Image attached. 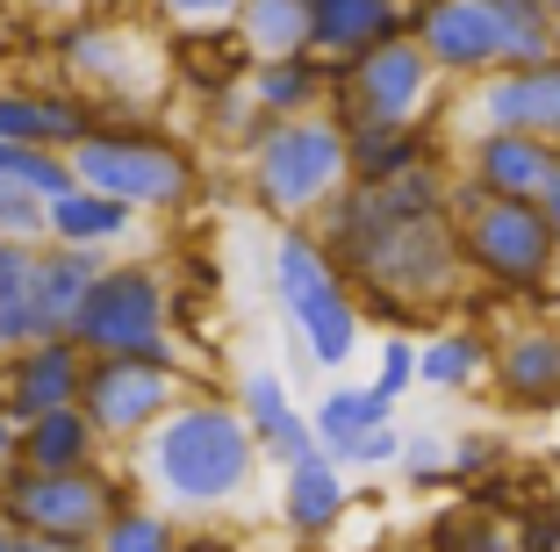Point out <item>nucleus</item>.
<instances>
[{"mask_svg": "<svg viewBox=\"0 0 560 552\" xmlns=\"http://www.w3.org/2000/svg\"><path fill=\"white\" fill-rule=\"evenodd\" d=\"M525 8H539L546 22H560V0H525Z\"/></svg>", "mask_w": 560, "mask_h": 552, "instance_id": "46", "label": "nucleus"}, {"mask_svg": "<svg viewBox=\"0 0 560 552\" xmlns=\"http://www.w3.org/2000/svg\"><path fill=\"white\" fill-rule=\"evenodd\" d=\"M489 388L503 409L517 416H546L560 409V330L553 324H525L495 344V366H489Z\"/></svg>", "mask_w": 560, "mask_h": 552, "instance_id": "17", "label": "nucleus"}, {"mask_svg": "<svg viewBox=\"0 0 560 552\" xmlns=\"http://www.w3.org/2000/svg\"><path fill=\"white\" fill-rule=\"evenodd\" d=\"M489 366H495V344L475 324H445L417 344V388L475 395V388H489Z\"/></svg>", "mask_w": 560, "mask_h": 552, "instance_id": "25", "label": "nucleus"}, {"mask_svg": "<svg viewBox=\"0 0 560 552\" xmlns=\"http://www.w3.org/2000/svg\"><path fill=\"white\" fill-rule=\"evenodd\" d=\"M72 344L86 359H180V302L173 280L151 259H116L101 266V280L86 287L80 316H72Z\"/></svg>", "mask_w": 560, "mask_h": 552, "instance_id": "7", "label": "nucleus"}, {"mask_svg": "<svg viewBox=\"0 0 560 552\" xmlns=\"http://www.w3.org/2000/svg\"><path fill=\"white\" fill-rule=\"evenodd\" d=\"M231 402H237V416L252 423V438H266V431H273L288 409H295V402H288V380H280L273 366H252V374H237V395H231Z\"/></svg>", "mask_w": 560, "mask_h": 552, "instance_id": "34", "label": "nucleus"}, {"mask_svg": "<svg viewBox=\"0 0 560 552\" xmlns=\"http://www.w3.org/2000/svg\"><path fill=\"white\" fill-rule=\"evenodd\" d=\"M201 130L223 137V144L245 158V144L266 130V115H259V101H252V86L237 80V86H223V94H201Z\"/></svg>", "mask_w": 560, "mask_h": 552, "instance_id": "32", "label": "nucleus"}, {"mask_svg": "<svg viewBox=\"0 0 560 552\" xmlns=\"http://www.w3.org/2000/svg\"><path fill=\"white\" fill-rule=\"evenodd\" d=\"M273 302H280L288 338H295L324 374H346L352 359H360V338H366L360 294L330 266L324 237H316L310 223H280V237H273Z\"/></svg>", "mask_w": 560, "mask_h": 552, "instance_id": "6", "label": "nucleus"}, {"mask_svg": "<svg viewBox=\"0 0 560 552\" xmlns=\"http://www.w3.org/2000/svg\"><path fill=\"white\" fill-rule=\"evenodd\" d=\"M0 179H15V187H30V195H44V201L80 187V179H72V158L50 151V144H0Z\"/></svg>", "mask_w": 560, "mask_h": 552, "instance_id": "31", "label": "nucleus"}, {"mask_svg": "<svg viewBox=\"0 0 560 552\" xmlns=\"http://www.w3.org/2000/svg\"><path fill=\"white\" fill-rule=\"evenodd\" d=\"M553 58H560V22H553Z\"/></svg>", "mask_w": 560, "mask_h": 552, "instance_id": "47", "label": "nucleus"}, {"mask_svg": "<svg viewBox=\"0 0 560 552\" xmlns=\"http://www.w3.org/2000/svg\"><path fill=\"white\" fill-rule=\"evenodd\" d=\"M460 173L489 195H511V201H539L560 173V144L525 130H467L460 137Z\"/></svg>", "mask_w": 560, "mask_h": 552, "instance_id": "15", "label": "nucleus"}, {"mask_svg": "<svg viewBox=\"0 0 560 552\" xmlns=\"http://www.w3.org/2000/svg\"><path fill=\"white\" fill-rule=\"evenodd\" d=\"M0 552H94V545H66V538H36V531L0 524Z\"/></svg>", "mask_w": 560, "mask_h": 552, "instance_id": "42", "label": "nucleus"}, {"mask_svg": "<svg viewBox=\"0 0 560 552\" xmlns=\"http://www.w3.org/2000/svg\"><path fill=\"white\" fill-rule=\"evenodd\" d=\"M431 552H525L511 509H481L467 503L460 517H439L431 524Z\"/></svg>", "mask_w": 560, "mask_h": 552, "instance_id": "30", "label": "nucleus"}, {"mask_svg": "<svg viewBox=\"0 0 560 552\" xmlns=\"http://www.w3.org/2000/svg\"><path fill=\"white\" fill-rule=\"evenodd\" d=\"M495 22H503V66H539L553 58V22L525 0H495Z\"/></svg>", "mask_w": 560, "mask_h": 552, "instance_id": "33", "label": "nucleus"}, {"mask_svg": "<svg viewBox=\"0 0 560 552\" xmlns=\"http://www.w3.org/2000/svg\"><path fill=\"white\" fill-rule=\"evenodd\" d=\"M330 266L352 280L360 316L381 324H424V316L453 309L467 294V259H460V230H453V173L445 158L417 165L402 179L360 187L346 179L316 215Z\"/></svg>", "mask_w": 560, "mask_h": 552, "instance_id": "1", "label": "nucleus"}, {"mask_svg": "<svg viewBox=\"0 0 560 552\" xmlns=\"http://www.w3.org/2000/svg\"><path fill=\"white\" fill-rule=\"evenodd\" d=\"M445 158L439 122H346V165L360 187H381V179H402L417 165Z\"/></svg>", "mask_w": 560, "mask_h": 552, "instance_id": "20", "label": "nucleus"}, {"mask_svg": "<svg viewBox=\"0 0 560 552\" xmlns=\"http://www.w3.org/2000/svg\"><path fill=\"white\" fill-rule=\"evenodd\" d=\"M396 459H402V431L381 423V431H366V438L346 453V473H374V467H396Z\"/></svg>", "mask_w": 560, "mask_h": 552, "instance_id": "41", "label": "nucleus"}, {"mask_svg": "<svg viewBox=\"0 0 560 552\" xmlns=\"http://www.w3.org/2000/svg\"><path fill=\"white\" fill-rule=\"evenodd\" d=\"M460 122L467 130H525V137L560 144V58L503 66L489 80L460 86Z\"/></svg>", "mask_w": 560, "mask_h": 552, "instance_id": "13", "label": "nucleus"}, {"mask_svg": "<svg viewBox=\"0 0 560 552\" xmlns=\"http://www.w3.org/2000/svg\"><path fill=\"white\" fill-rule=\"evenodd\" d=\"M144 230V215L116 195H94V187H66L50 201V237L58 244H80V251H116Z\"/></svg>", "mask_w": 560, "mask_h": 552, "instance_id": "26", "label": "nucleus"}, {"mask_svg": "<svg viewBox=\"0 0 560 552\" xmlns=\"http://www.w3.org/2000/svg\"><path fill=\"white\" fill-rule=\"evenodd\" d=\"M15 445H22V423L8 409V395H0V467H15Z\"/></svg>", "mask_w": 560, "mask_h": 552, "instance_id": "43", "label": "nucleus"}, {"mask_svg": "<svg viewBox=\"0 0 560 552\" xmlns=\"http://www.w3.org/2000/svg\"><path fill=\"white\" fill-rule=\"evenodd\" d=\"M330 80H338V66L316 58V50H295V58H259V66L245 72V86H252V101H259L266 122H273V115H316V108H330Z\"/></svg>", "mask_w": 560, "mask_h": 552, "instance_id": "23", "label": "nucleus"}, {"mask_svg": "<svg viewBox=\"0 0 560 552\" xmlns=\"http://www.w3.org/2000/svg\"><path fill=\"white\" fill-rule=\"evenodd\" d=\"M352 179L346 165V122L330 108L316 115H273L245 144V195L273 223H316L324 201Z\"/></svg>", "mask_w": 560, "mask_h": 552, "instance_id": "5", "label": "nucleus"}, {"mask_svg": "<svg viewBox=\"0 0 560 552\" xmlns=\"http://www.w3.org/2000/svg\"><path fill=\"white\" fill-rule=\"evenodd\" d=\"M94 122H101V101L80 94V86H36V80H8L0 86V144L72 151Z\"/></svg>", "mask_w": 560, "mask_h": 552, "instance_id": "14", "label": "nucleus"}, {"mask_svg": "<svg viewBox=\"0 0 560 552\" xmlns=\"http://www.w3.org/2000/svg\"><path fill=\"white\" fill-rule=\"evenodd\" d=\"M137 495V473H108L101 467H72V473H44V467H0V524L36 538H66V545H94L108 509Z\"/></svg>", "mask_w": 560, "mask_h": 552, "instance_id": "8", "label": "nucleus"}, {"mask_svg": "<svg viewBox=\"0 0 560 552\" xmlns=\"http://www.w3.org/2000/svg\"><path fill=\"white\" fill-rule=\"evenodd\" d=\"M231 30L252 66L259 58H295V50H310V0H245L231 15Z\"/></svg>", "mask_w": 560, "mask_h": 552, "instance_id": "29", "label": "nucleus"}, {"mask_svg": "<svg viewBox=\"0 0 560 552\" xmlns=\"http://www.w3.org/2000/svg\"><path fill=\"white\" fill-rule=\"evenodd\" d=\"M346 517H352V488H346V467L330 453H310V459H295V467H280V524H288L302 545L330 538Z\"/></svg>", "mask_w": 560, "mask_h": 552, "instance_id": "18", "label": "nucleus"}, {"mask_svg": "<svg viewBox=\"0 0 560 552\" xmlns=\"http://www.w3.org/2000/svg\"><path fill=\"white\" fill-rule=\"evenodd\" d=\"M445 453H453V481H481L489 467H503V438H489V431H460V438H445Z\"/></svg>", "mask_w": 560, "mask_h": 552, "instance_id": "40", "label": "nucleus"}, {"mask_svg": "<svg viewBox=\"0 0 560 552\" xmlns=\"http://www.w3.org/2000/svg\"><path fill=\"white\" fill-rule=\"evenodd\" d=\"M165 72L201 101V94L237 86L252 72V58H245V44H237L231 22H223V30H173V36H165Z\"/></svg>", "mask_w": 560, "mask_h": 552, "instance_id": "22", "label": "nucleus"}, {"mask_svg": "<svg viewBox=\"0 0 560 552\" xmlns=\"http://www.w3.org/2000/svg\"><path fill=\"white\" fill-rule=\"evenodd\" d=\"M539 209H546V223H553V237H560V173H553V187L539 195Z\"/></svg>", "mask_w": 560, "mask_h": 552, "instance_id": "45", "label": "nucleus"}, {"mask_svg": "<svg viewBox=\"0 0 560 552\" xmlns=\"http://www.w3.org/2000/svg\"><path fill=\"white\" fill-rule=\"evenodd\" d=\"M374 395H388V402H402V395L417 388V344L402 338V330H388V344H381V366H374V380H366Z\"/></svg>", "mask_w": 560, "mask_h": 552, "instance_id": "38", "label": "nucleus"}, {"mask_svg": "<svg viewBox=\"0 0 560 552\" xmlns=\"http://www.w3.org/2000/svg\"><path fill=\"white\" fill-rule=\"evenodd\" d=\"M410 15V0H310V50L330 58V66H346L360 50L388 44Z\"/></svg>", "mask_w": 560, "mask_h": 552, "instance_id": "21", "label": "nucleus"}, {"mask_svg": "<svg viewBox=\"0 0 560 552\" xmlns=\"http://www.w3.org/2000/svg\"><path fill=\"white\" fill-rule=\"evenodd\" d=\"M0 237L44 244V237H50V201L30 195V187H15V179H0Z\"/></svg>", "mask_w": 560, "mask_h": 552, "instance_id": "36", "label": "nucleus"}, {"mask_svg": "<svg viewBox=\"0 0 560 552\" xmlns=\"http://www.w3.org/2000/svg\"><path fill=\"white\" fill-rule=\"evenodd\" d=\"M165 30H223V22L245 8V0H144Z\"/></svg>", "mask_w": 560, "mask_h": 552, "instance_id": "39", "label": "nucleus"}, {"mask_svg": "<svg viewBox=\"0 0 560 552\" xmlns=\"http://www.w3.org/2000/svg\"><path fill=\"white\" fill-rule=\"evenodd\" d=\"M187 388H195V380H187V366H173V359H86L80 409L94 416L108 453H130Z\"/></svg>", "mask_w": 560, "mask_h": 552, "instance_id": "10", "label": "nucleus"}, {"mask_svg": "<svg viewBox=\"0 0 560 552\" xmlns=\"http://www.w3.org/2000/svg\"><path fill=\"white\" fill-rule=\"evenodd\" d=\"M396 467H402V481L424 488V495H431V488H460V481H453V453H445L439 431H402V459H396Z\"/></svg>", "mask_w": 560, "mask_h": 552, "instance_id": "35", "label": "nucleus"}, {"mask_svg": "<svg viewBox=\"0 0 560 552\" xmlns=\"http://www.w3.org/2000/svg\"><path fill=\"white\" fill-rule=\"evenodd\" d=\"M50 58H58V72H66L80 94L101 101V115H144L130 101V86H159V72H151L137 30L116 22V15H94V8L72 15L66 30L50 36Z\"/></svg>", "mask_w": 560, "mask_h": 552, "instance_id": "11", "label": "nucleus"}, {"mask_svg": "<svg viewBox=\"0 0 560 552\" xmlns=\"http://www.w3.org/2000/svg\"><path fill=\"white\" fill-rule=\"evenodd\" d=\"M80 380H86V352L72 338H36V344H22V352L0 359V395H8L15 423L80 402Z\"/></svg>", "mask_w": 560, "mask_h": 552, "instance_id": "16", "label": "nucleus"}, {"mask_svg": "<svg viewBox=\"0 0 560 552\" xmlns=\"http://www.w3.org/2000/svg\"><path fill=\"white\" fill-rule=\"evenodd\" d=\"M453 230H460L467 280H481L489 294L539 302V294L560 287V237L539 201L489 195L467 173H453Z\"/></svg>", "mask_w": 560, "mask_h": 552, "instance_id": "4", "label": "nucleus"}, {"mask_svg": "<svg viewBox=\"0 0 560 552\" xmlns=\"http://www.w3.org/2000/svg\"><path fill=\"white\" fill-rule=\"evenodd\" d=\"M72 179L94 195L130 201L137 215H180L201 195V158L180 130H165L151 115H101L94 130L66 151Z\"/></svg>", "mask_w": 560, "mask_h": 552, "instance_id": "3", "label": "nucleus"}, {"mask_svg": "<svg viewBox=\"0 0 560 552\" xmlns=\"http://www.w3.org/2000/svg\"><path fill=\"white\" fill-rule=\"evenodd\" d=\"M439 101H445V80L410 30L346 58L338 80H330V115L338 122H439Z\"/></svg>", "mask_w": 560, "mask_h": 552, "instance_id": "9", "label": "nucleus"}, {"mask_svg": "<svg viewBox=\"0 0 560 552\" xmlns=\"http://www.w3.org/2000/svg\"><path fill=\"white\" fill-rule=\"evenodd\" d=\"M266 453L252 438V423L237 416V402L209 388H187L180 402L151 423L130 445V473L151 503H165L173 517H223L252 495Z\"/></svg>", "mask_w": 560, "mask_h": 552, "instance_id": "2", "label": "nucleus"}, {"mask_svg": "<svg viewBox=\"0 0 560 552\" xmlns=\"http://www.w3.org/2000/svg\"><path fill=\"white\" fill-rule=\"evenodd\" d=\"M180 552H245V545H237V538H223V531H187Z\"/></svg>", "mask_w": 560, "mask_h": 552, "instance_id": "44", "label": "nucleus"}, {"mask_svg": "<svg viewBox=\"0 0 560 552\" xmlns=\"http://www.w3.org/2000/svg\"><path fill=\"white\" fill-rule=\"evenodd\" d=\"M180 545H187V517L151 503L144 488L122 495V503L108 509V524H101V538H94V552H180Z\"/></svg>", "mask_w": 560, "mask_h": 552, "instance_id": "28", "label": "nucleus"}, {"mask_svg": "<svg viewBox=\"0 0 560 552\" xmlns=\"http://www.w3.org/2000/svg\"><path fill=\"white\" fill-rule=\"evenodd\" d=\"M259 453L273 459V467H295V459L324 453V445H316V423H310V409H288V416H280L273 431L259 438Z\"/></svg>", "mask_w": 560, "mask_h": 552, "instance_id": "37", "label": "nucleus"}, {"mask_svg": "<svg viewBox=\"0 0 560 552\" xmlns=\"http://www.w3.org/2000/svg\"><path fill=\"white\" fill-rule=\"evenodd\" d=\"M15 459H22V467H44V473H72V467H101L108 445H101L94 416H86L80 402H66V409H44V416L22 423Z\"/></svg>", "mask_w": 560, "mask_h": 552, "instance_id": "24", "label": "nucleus"}, {"mask_svg": "<svg viewBox=\"0 0 560 552\" xmlns=\"http://www.w3.org/2000/svg\"><path fill=\"white\" fill-rule=\"evenodd\" d=\"M101 251H80V244H58L44 237L36 244V259H30V309L36 324H44V338H72V316H80L86 287L101 280Z\"/></svg>", "mask_w": 560, "mask_h": 552, "instance_id": "19", "label": "nucleus"}, {"mask_svg": "<svg viewBox=\"0 0 560 552\" xmlns=\"http://www.w3.org/2000/svg\"><path fill=\"white\" fill-rule=\"evenodd\" d=\"M310 423H316V445H324V453L346 467V453L366 438V431L396 423V402H388V395H374V388H352V380H338V388H330L324 402L310 409Z\"/></svg>", "mask_w": 560, "mask_h": 552, "instance_id": "27", "label": "nucleus"}, {"mask_svg": "<svg viewBox=\"0 0 560 552\" xmlns=\"http://www.w3.org/2000/svg\"><path fill=\"white\" fill-rule=\"evenodd\" d=\"M402 30L424 44V58L439 66L445 86H475V80H489V72H503L495 0H410Z\"/></svg>", "mask_w": 560, "mask_h": 552, "instance_id": "12", "label": "nucleus"}]
</instances>
